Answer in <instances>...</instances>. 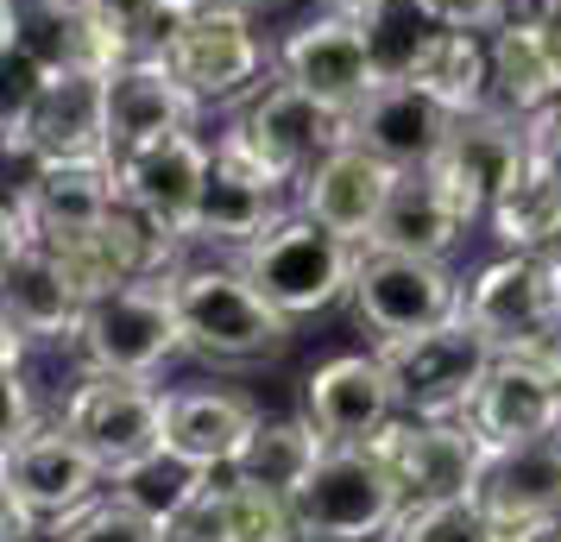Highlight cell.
Here are the masks:
<instances>
[{
	"instance_id": "cell-21",
	"label": "cell",
	"mask_w": 561,
	"mask_h": 542,
	"mask_svg": "<svg viewBox=\"0 0 561 542\" xmlns=\"http://www.w3.org/2000/svg\"><path fill=\"white\" fill-rule=\"evenodd\" d=\"M398 164H385L379 152H366L359 139H347L341 152H329L304 183H297V208L316 215L322 228H334L341 240H354L366 246L373 228H379L385 203H391V189H398Z\"/></svg>"
},
{
	"instance_id": "cell-26",
	"label": "cell",
	"mask_w": 561,
	"mask_h": 542,
	"mask_svg": "<svg viewBox=\"0 0 561 542\" xmlns=\"http://www.w3.org/2000/svg\"><path fill=\"white\" fill-rule=\"evenodd\" d=\"M171 542H304V530L290 498L228 473L171 523Z\"/></svg>"
},
{
	"instance_id": "cell-1",
	"label": "cell",
	"mask_w": 561,
	"mask_h": 542,
	"mask_svg": "<svg viewBox=\"0 0 561 542\" xmlns=\"http://www.w3.org/2000/svg\"><path fill=\"white\" fill-rule=\"evenodd\" d=\"M171 297L183 315V347L215 366L272 360L290 341V315L278 303H265L240 265H178Z\"/></svg>"
},
{
	"instance_id": "cell-22",
	"label": "cell",
	"mask_w": 561,
	"mask_h": 542,
	"mask_svg": "<svg viewBox=\"0 0 561 542\" xmlns=\"http://www.w3.org/2000/svg\"><path fill=\"white\" fill-rule=\"evenodd\" d=\"M0 303H7V328L26 341H77L82 328V310H89V297L70 285V272H64V258H57L51 240H20V246H7V272H0Z\"/></svg>"
},
{
	"instance_id": "cell-34",
	"label": "cell",
	"mask_w": 561,
	"mask_h": 542,
	"mask_svg": "<svg viewBox=\"0 0 561 542\" xmlns=\"http://www.w3.org/2000/svg\"><path fill=\"white\" fill-rule=\"evenodd\" d=\"M391 542H492V517L480 498H435V505H404Z\"/></svg>"
},
{
	"instance_id": "cell-2",
	"label": "cell",
	"mask_w": 561,
	"mask_h": 542,
	"mask_svg": "<svg viewBox=\"0 0 561 542\" xmlns=\"http://www.w3.org/2000/svg\"><path fill=\"white\" fill-rule=\"evenodd\" d=\"M404 505V486L373 441H329V454L290 498L304 542H391Z\"/></svg>"
},
{
	"instance_id": "cell-41",
	"label": "cell",
	"mask_w": 561,
	"mask_h": 542,
	"mask_svg": "<svg viewBox=\"0 0 561 542\" xmlns=\"http://www.w3.org/2000/svg\"><path fill=\"white\" fill-rule=\"evenodd\" d=\"M549 366H556V379H561V347H556V354H549Z\"/></svg>"
},
{
	"instance_id": "cell-5",
	"label": "cell",
	"mask_w": 561,
	"mask_h": 542,
	"mask_svg": "<svg viewBox=\"0 0 561 542\" xmlns=\"http://www.w3.org/2000/svg\"><path fill=\"white\" fill-rule=\"evenodd\" d=\"M183 347V315L171 297V278H139L95 297L82 310V328L70 341L82 372H121V379H152L158 366Z\"/></svg>"
},
{
	"instance_id": "cell-35",
	"label": "cell",
	"mask_w": 561,
	"mask_h": 542,
	"mask_svg": "<svg viewBox=\"0 0 561 542\" xmlns=\"http://www.w3.org/2000/svg\"><path fill=\"white\" fill-rule=\"evenodd\" d=\"M442 26H467V32H499L511 20V0H423Z\"/></svg>"
},
{
	"instance_id": "cell-36",
	"label": "cell",
	"mask_w": 561,
	"mask_h": 542,
	"mask_svg": "<svg viewBox=\"0 0 561 542\" xmlns=\"http://www.w3.org/2000/svg\"><path fill=\"white\" fill-rule=\"evenodd\" d=\"M38 523H45V517L32 511L20 492H7V542H38Z\"/></svg>"
},
{
	"instance_id": "cell-32",
	"label": "cell",
	"mask_w": 561,
	"mask_h": 542,
	"mask_svg": "<svg viewBox=\"0 0 561 542\" xmlns=\"http://www.w3.org/2000/svg\"><path fill=\"white\" fill-rule=\"evenodd\" d=\"M322 454H329V436H322L309 416H284V423H259V436L247 441V454H240L228 473H240V480H253V486H265V492H278V498H297V486L316 473Z\"/></svg>"
},
{
	"instance_id": "cell-33",
	"label": "cell",
	"mask_w": 561,
	"mask_h": 542,
	"mask_svg": "<svg viewBox=\"0 0 561 542\" xmlns=\"http://www.w3.org/2000/svg\"><path fill=\"white\" fill-rule=\"evenodd\" d=\"M51 542H171V530L152 523L146 511H133L127 498L102 492V498H89L82 511L57 517V537Z\"/></svg>"
},
{
	"instance_id": "cell-17",
	"label": "cell",
	"mask_w": 561,
	"mask_h": 542,
	"mask_svg": "<svg viewBox=\"0 0 561 542\" xmlns=\"http://www.w3.org/2000/svg\"><path fill=\"white\" fill-rule=\"evenodd\" d=\"M467 429L485 448H511V441H536L561 429V379L549 354H499L492 372L480 379L473 404H467Z\"/></svg>"
},
{
	"instance_id": "cell-12",
	"label": "cell",
	"mask_w": 561,
	"mask_h": 542,
	"mask_svg": "<svg viewBox=\"0 0 561 542\" xmlns=\"http://www.w3.org/2000/svg\"><path fill=\"white\" fill-rule=\"evenodd\" d=\"M278 77H290L297 89H309V95H322V102L341 107V114H354V107L385 82V64H379V51H373V32H366L359 13L322 7L316 20H304V26L278 45Z\"/></svg>"
},
{
	"instance_id": "cell-4",
	"label": "cell",
	"mask_w": 561,
	"mask_h": 542,
	"mask_svg": "<svg viewBox=\"0 0 561 542\" xmlns=\"http://www.w3.org/2000/svg\"><path fill=\"white\" fill-rule=\"evenodd\" d=\"M158 57L183 77V89L203 107H228V102H253L265 89V70L278 64V51H265V38L253 32V13L215 0L196 13H178L158 32Z\"/></svg>"
},
{
	"instance_id": "cell-28",
	"label": "cell",
	"mask_w": 561,
	"mask_h": 542,
	"mask_svg": "<svg viewBox=\"0 0 561 542\" xmlns=\"http://www.w3.org/2000/svg\"><path fill=\"white\" fill-rule=\"evenodd\" d=\"M473 498L485 517H561V429L511 448H485Z\"/></svg>"
},
{
	"instance_id": "cell-25",
	"label": "cell",
	"mask_w": 561,
	"mask_h": 542,
	"mask_svg": "<svg viewBox=\"0 0 561 542\" xmlns=\"http://www.w3.org/2000/svg\"><path fill=\"white\" fill-rule=\"evenodd\" d=\"M492 107H505L530 127L561 107V45L530 13H511L492 32Z\"/></svg>"
},
{
	"instance_id": "cell-27",
	"label": "cell",
	"mask_w": 561,
	"mask_h": 542,
	"mask_svg": "<svg viewBox=\"0 0 561 542\" xmlns=\"http://www.w3.org/2000/svg\"><path fill=\"white\" fill-rule=\"evenodd\" d=\"M467 228H473V221L460 215V203L448 196V183L435 177V171H404L366 246H385V253L448 258L460 240H467Z\"/></svg>"
},
{
	"instance_id": "cell-11",
	"label": "cell",
	"mask_w": 561,
	"mask_h": 542,
	"mask_svg": "<svg viewBox=\"0 0 561 542\" xmlns=\"http://www.w3.org/2000/svg\"><path fill=\"white\" fill-rule=\"evenodd\" d=\"M379 461L398 473L410 505H435V498H473L485 466V441L467 429V416H391L379 436Z\"/></svg>"
},
{
	"instance_id": "cell-16",
	"label": "cell",
	"mask_w": 561,
	"mask_h": 542,
	"mask_svg": "<svg viewBox=\"0 0 561 542\" xmlns=\"http://www.w3.org/2000/svg\"><path fill=\"white\" fill-rule=\"evenodd\" d=\"M530 146H536L530 120H517L505 107H480V114H460L455 120V132H448V146H442V158L430 171L448 183V196L460 203L467 221H485V208L499 203V189L524 171Z\"/></svg>"
},
{
	"instance_id": "cell-18",
	"label": "cell",
	"mask_w": 561,
	"mask_h": 542,
	"mask_svg": "<svg viewBox=\"0 0 561 542\" xmlns=\"http://www.w3.org/2000/svg\"><path fill=\"white\" fill-rule=\"evenodd\" d=\"M196 120H203V102L158 51H139L121 70H107V152L114 158L152 146L164 132H190Z\"/></svg>"
},
{
	"instance_id": "cell-19",
	"label": "cell",
	"mask_w": 561,
	"mask_h": 542,
	"mask_svg": "<svg viewBox=\"0 0 561 542\" xmlns=\"http://www.w3.org/2000/svg\"><path fill=\"white\" fill-rule=\"evenodd\" d=\"M304 416L329 441H373L391 416H404L398 379H391V366L379 360V347L316 366L309 385H304Z\"/></svg>"
},
{
	"instance_id": "cell-8",
	"label": "cell",
	"mask_w": 561,
	"mask_h": 542,
	"mask_svg": "<svg viewBox=\"0 0 561 542\" xmlns=\"http://www.w3.org/2000/svg\"><path fill=\"white\" fill-rule=\"evenodd\" d=\"M354 315L373 341H404L423 335L435 322L460 315V285L448 272V258H423V253H385V246H359V272H354Z\"/></svg>"
},
{
	"instance_id": "cell-43",
	"label": "cell",
	"mask_w": 561,
	"mask_h": 542,
	"mask_svg": "<svg viewBox=\"0 0 561 542\" xmlns=\"http://www.w3.org/2000/svg\"><path fill=\"white\" fill-rule=\"evenodd\" d=\"M556 347H561V341H556Z\"/></svg>"
},
{
	"instance_id": "cell-40",
	"label": "cell",
	"mask_w": 561,
	"mask_h": 542,
	"mask_svg": "<svg viewBox=\"0 0 561 542\" xmlns=\"http://www.w3.org/2000/svg\"><path fill=\"white\" fill-rule=\"evenodd\" d=\"M233 7H247V13H272V7H284V0H233Z\"/></svg>"
},
{
	"instance_id": "cell-38",
	"label": "cell",
	"mask_w": 561,
	"mask_h": 542,
	"mask_svg": "<svg viewBox=\"0 0 561 542\" xmlns=\"http://www.w3.org/2000/svg\"><path fill=\"white\" fill-rule=\"evenodd\" d=\"M152 7L164 20H178V13H196V7H215V0H152Z\"/></svg>"
},
{
	"instance_id": "cell-42",
	"label": "cell",
	"mask_w": 561,
	"mask_h": 542,
	"mask_svg": "<svg viewBox=\"0 0 561 542\" xmlns=\"http://www.w3.org/2000/svg\"><path fill=\"white\" fill-rule=\"evenodd\" d=\"M542 542H561V523H556V530H549V537H542Z\"/></svg>"
},
{
	"instance_id": "cell-10",
	"label": "cell",
	"mask_w": 561,
	"mask_h": 542,
	"mask_svg": "<svg viewBox=\"0 0 561 542\" xmlns=\"http://www.w3.org/2000/svg\"><path fill=\"white\" fill-rule=\"evenodd\" d=\"M70 436L107 466V480L121 466L146 461L152 448H164V391H152V379H121V372H82L64 416H57Z\"/></svg>"
},
{
	"instance_id": "cell-30",
	"label": "cell",
	"mask_w": 561,
	"mask_h": 542,
	"mask_svg": "<svg viewBox=\"0 0 561 542\" xmlns=\"http://www.w3.org/2000/svg\"><path fill=\"white\" fill-rule=\"evenodd\" d=\"M410 82H423L448 114H480V107H492V32L435 26L430 45L410 64Z\"/></svg>"
},
{
	"instance_id": "cell-7",
	"label": "cell",
	"mask_w": 561,
	"mask_h": 542,
	"mask_svg": "<svg viewBox=\"0 0 561 542\" xmlns=\"http://www.w3.org/2000/svg\"><path fill=\"white\" fill-rule=\"evenodd\" d=\"M379 360L398 379V404L410 416H467L480 379L492 372L499 347L480 335V322L460 310L448 322H435L423 335L404 341H379Z\"/></svg>"
},
{
	"instance_id": "cell-3",
	"label": "cell",
	"mask_w": 561,
	"mask_h": 542,
	"mask_svg": "<svg viewBox=\"0 0 561 542\" xmlns=\"http://www.w3.org/2000/svg\"><path fill=\"white\" fill-rule=\"evenodd\" d=\"M233 265L259 285L265 303H278V310L297 322V315L334 310V303L354 290L359 246H354V240H341L334 228H322L316 215L290 208V215L272 221L259 240H247Z\"/></svg>"
},
{
	"instance_id": "cell-24",
	"label": "cell",
	"mask_w": 561,
	"mask_h": 542,
	"mask_svg": "<svg viewBox=\"0 0 561 542\" xmlns=\"http://www.w3.org/2000/svg\"><path fill=\"white\" fill-rule=\"evenodd\" d=\"M259 404L247 391H228V385H178L164 391V441L190 454V461L215 466V473H228L240 454H247V441L259 436Z\"/></svg>"
},
{
	"instance_id": "cell-31",
	"label": "cell",
	"mask_w": 561,
	"mask_h": 542,
	"mask_svg": "<svg viewBox=\"0 0 561 542\" xmlns=\"http://www.w3.org/2000/svg\"><path fill=\"white\" fill-rule=\"evenodd\" d=\"M107 486H114V498H127L133 511H146L152 523H164V530H171V523H178V517L190 511L208 486H215V466L190 461V454H178V448L164 441V448H152L146 461L121 466Z\"/></svg>"
},
{
	"instance_id": "cell-29",
	"label": "cell",
	"mask_w": 561,
	"mask_h": 542,
	"mask_svg": "<svg viewBox=\"0 0 561 542\" xmlns=\"http://www.w3.org/2000/svg\"><path fill=\"white\" fill-rule=\"evenodd\" d=\"M485 228L505 253H561V171L542 158V146H530L524 171L485 208Z\"/></svg>"
},
{
	"instance_id": "cell-37",
	"label": "cell",
	"mask_w": 561,
	"mask_h": 542,
	"mask_svg": "<svg viewBox=\"0 0 561 542\" xmlns=\"http://www.w3.org/2000/svg\"><path fill=\"white\" fill-rule=\"evenodd\" d=\"M530 132H536V146H542V158H549V164L561 171V107L549 114V120H536Z\"/></svg>"
},
{
	"instance_id": "cell-23",
	"label": "cell",
	"mask_w": 561,
	"mask_h": 542,
	"mask_svg": "<svg viewBox=\"0 0 561 542\" xmlns=\"http://www.w3.org/2000/svg\"><path fill=\"white\" fill-rule=\"evenodd\" d=\"M102 480L107 466L64 423H45V429H32L26 441L7 448V492H20L38 517L82 511L89 498H102Z\"/></svg>"
},
{
	"instance_id": "cell-9",
	"label": "cell",
	"mask_w": 561,
	"mask_h": 542,
	"mask_svg": "<svg viewBox=\"0 0 561 542\" xmlns=\"http://www.w3.org/2000/svg\"><path fill=\"white\" fill-rule=\"evenodd\" d=\"M233 132H240V139H247V146H253V152L265 158L290 189H297L322 158L341 152V146L354 139V114L329 107L322 95L297 89L290 77H272L253 102H247V114L233 120Z\"/></svg>"
},
{
	"instance_id": "cell-39",
	"label": "cell",
	"mask_w": 561,
	"mask_h": 542,
	"mask_svg": "<svg viewBox=\"0 0 561 542\" xmlns=\"http://www.w3.org/2000/svg\"><path fill=\"white\" fill-rule=\"evenodd\" d=\"M322 7H334V13H373V7H385V0H322Z\"/></svg>"
},
{
	"instance_id": "cell-6",
	"label": "cell",
	"mask_w": 561,
	"mask_h": 542,
	"mask_svg": "<svg viewBox=\"0 0 561 542\" xmlns=\"http://www.w3.org/2000/svg\"><path fill=\"white\" fill-rule=\"evenodd\" d=\"M460 310L499 354H556L561 341V253H505L473 272Z\"/></svg>"
},
{
	"instance_id": "cell-13",
	"label": "cell",
	"mask_w": 561,
	"mask_h": 542,
	"mask_svg": "<svg viewBox=\"0 0 561 542\" xmlns=\"http://www.w3.org/2000/svg\"><path fill=\"white\" fill-rule=\"evenodd\" d=\"M7 158H114L107 152V77L51 70L20 114H7Z\"/></svg>"
},
{
	"instance_id": "cell-15",
	"label": "cell",
	"mask_w": 561,
	"mask_h": 542,
	"mask_svg": "<svg viewBox=\"0 0 561 542\" xmlns=\"http://www.w3.org/2000/svg\"><path fill=\"white\" fill-rule=\"evenodd\" d=\"M284 189H290V183L228 127L215 139V171H208L190 246H196V240H215V246H247V240H259L272 221L290 215V208H284Z\"/></svg>"
},
{
	"instance_id": "cell-14",
	"label": "cell",
	"mask_w": 561,
	"mask_h": 542,
	"mask_svg": "<svg viewBox=\"0 0 561 542\" xmlns=\"http://www.w3.org/2000/svg\"><path fill=\"white\" fill-rule=\"evenodd\" d=\"M208 171H215V146L203 132H164L152 146H133L114 158V177H121V203H133L139 215H152L164 233L190 240L196 228V208H203Z\"/></svg>"
},
{
	"instance_id": "cell-20",
	"label": "cell",
	"mask_w": 561,
	"mask_h": 542,
	"mask_svg": "<svg viewBox=\"0 0 561 542\" xmlns=\"http://www.w3.org/2000/svg\"><path fill=\"white\" fill-rule=\"evenodd\" d=\"M455 120L460 114H448L423 82L385 77L354 107V139L366 152H379L385 164H398V171H430L442 158V146H448V132H455Z\"/></svg>"
}]
</instances>
